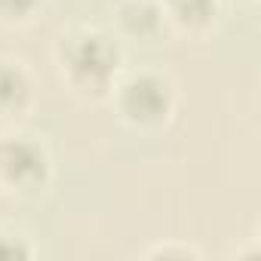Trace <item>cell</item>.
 <instances>
[{"instance_id":"cell-1","label":"cell","mask_w":261,"mask_h":261,"mask_svg":"<svg viewBox=\"0 0 261 261\" xmlns=\"http://www.w3.org/2000/svg\"><path fill=\"white\" fill-rule=\"evenodd\" d=\"M53 65L59 83L77 101L101 105L126 71V53L117 34L98 25H71L56 37Z\"/></svg>"},{"instance_id":"cell-2","label":"cell","mask_w":261,"mask_h":261,"mask_svg":"<svg viewBox=\"0 0 261 261\" xmlns=\"http://www.w3.org/2000/svg\"><path fill=\"white\" fill-rule=\"evenodd\" d=\"M108 101L126 129L154 136L169 129L178 114V83L160 68H133L120 74Z\"/></svg>"},{"instance_id":"cell-3","label":"cell","mask_w":261,"mask_h":261,"mask_svg":"<svg viewBox=\"0 0 261 261\" xmlns=\"http://www.w3.org/2000/svg\"><path fill=\"white\" fill-rule=\"evenodd\" d=\"M53 175V154L40 136L16 126L0 133V197L34 200L46 194Z\"/></svg>"},{"instance_id":"cell-4","label":"cell","mask_w":261,"mask_h":261,"mask_svg":"<svg viewBox=\"0 0 261 261\" xmlns=\"http://www.w3.org/2000/svg\"><path fill=\"white\" fill-rule=\"evenodd\" d=\"M37 101V77L25 59L0 53V120L16 123Z\"/></svg>"},{"instance_id":"cell-5","label":"cell","mask_w":261,"mask_h":261,"mask_svg":"<svg viewBox=\"0 0 261 261\" xmlns=\"http://www.w3.org/2000/svg\"><path fill=\"white\" fill-rule=\"evenodd\" d=\"M166 31L185 40H206L218 19H221V0H157Z\"/></svg>"},{"instance_id":"cell-6","label":"cell","mask_w":261,"mask_h":261,"mask_svg":"<svg viewBox=\"0 0 261 261\" xmlns=\"http://www.w3.org/2000/svg\"><path fill=\"white\" fill-rule=\"evenodd\" d=\"M114 28L120 40L154 43L163 31V13L157 0H117L114 4Z\"/></svg>"},{"instance_id":"cell-7","label":"cell","mask_w":261,"mask_h":261,"mask_svg":"<svg viewBox=\"0 0 261 261\" xmlns=\"http://www.w3.org/2000/svg\"><path fill=\"white\" fill-rule=\"evenodd\" d=\"M49 0H0V28L22 31L43 19Z\"/></svg>"},{"instance_id":"cell-8","label":"cell","mask_w":261,"mask_h":261,"mask_svg":"<svg viewBox=\"0 0 261 261\" xmlns=\"http://www.w3.org/2000/svg\"><path fill=\"white\" fill-rule=\"evenodd\" d=\"M142 258H148V261H200L203 249L197 243L172 237V240H160V243H151L148 249H142Z\"/></svg>"},{"instance_id":"cell-9","label":"cell","mask_w":261,"mask_h":261,"mask_svg":"<svg viewBox=\"0 0 261 261\" xmlns=\"http://www.w3.org/2000/svg\"><path fill=\"white\" fill-rule=\"evenodd\" d=\"M28 258H37V243L31 240V233L0 224V261H28Z\"/></svg>"},{"instance_id":"cell-10","label":"cell","mask_w":261,"mask_h":261,"mask_svg":"<svg viewBox=\"0 0 261 261\" xmlns=\"http://www.w3.org/2000/svg\"><path fill=\"white\" fill-rule=\"evenodd\" d=\"M221 4L237 7V10H255V7H258V0H221Z\"/></svg>"}]
</instances>
